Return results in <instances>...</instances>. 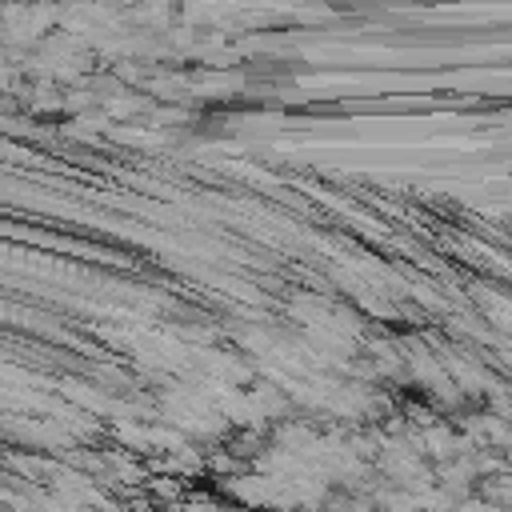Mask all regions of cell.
Segmentation results:
<instances>
[{
	"mask_svg": "<svg viewBox=\"0 0 512 512\" xmlns=\"http://www.w3.org/2000/svg\"><path fill=\"white\" fill-rule=\"evenodd\" d=\"M428 444H432L436 456H452V436H448L444 428H432V432H428Z\"/></svg>",
	"mask_w": 512,
	"mask_h": 512,
	"instance_id": "1",
	"label": "cell"
},
{
	"mask_svg": "<svg viewBox=\"0 0 512 512\" xmlns=\"http://www.w3.org/2000/svg\"><path fill=\"white\" fill-rule=\"evenodd\" d=\"M460 512H500V508H496V504H476V500H472V504H464Z\"/></svg>",
	"mask_w": 512,
	"mask_h": 512,
	"instance_id": "2",
	"label": "cell"
}]
</instances>
